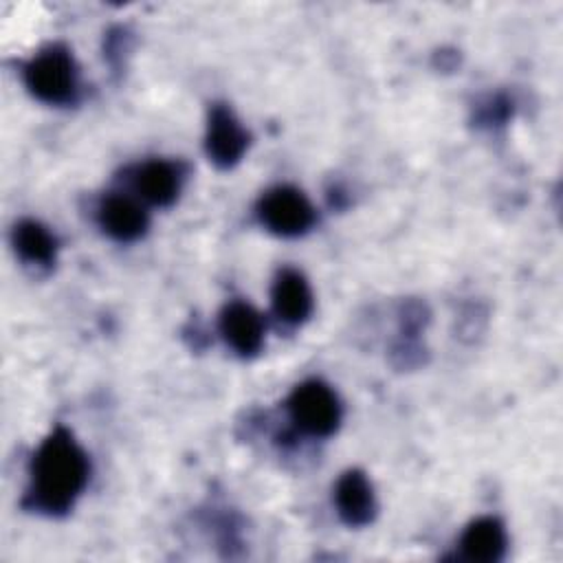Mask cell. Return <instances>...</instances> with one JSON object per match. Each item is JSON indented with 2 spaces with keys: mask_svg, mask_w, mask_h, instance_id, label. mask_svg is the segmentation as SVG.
<instances>
[{
  "mask_svg": "<svg viewBox=\"0 0 563 563\" xmlns=\"http://www.w3.org/2000/svg\"><path fill=\"white\" fill-rule=\"evenodd\" d=\"M88 477L90 462L86 451L68 429L55 427L33 455L26 501L46 515H62L73 508Z\"/></svg>",
  "mask_w": 563,
  "mask_h": 563,
  "instance_id": "cell-1",
  "label": "cell"
},
{
  "mask_svg": "<svg viewBox=\"0 0 563 563\" xmlns=\"http://www.w3.org/2000/svg\"><path fill=\"white\" fill-rule=\"evenodd\" d=\"M24 84L44 103H70L79 88V73L70 51L62 44H51L35 53L24 66Z\"/></svg>",
  "mask_w": 563,
  "mask_h": 563,
  "instance_id": "cell-2",
  "label": "cell"
},
{
  "mask_svg": "<svg viewBox=\"0 0 563 563\" xmlns=\"http://www.w3.org/2000/svg\"><path fill=\"white\" fill-rule=\"evenodd\" d=\"M290 420L312 438H328L339 429L341 402L336 394L321 380L297 385L288 398Z\"/></svg>",
  "mask_w": 563,
  "mask_h": 563,
  "instance_id": "cell-3",
  "label": "cell"
},
{
  "mask_svg": "<svg viewBox=\"0 0 563 563\" xmlns=\"http://www.w3.org/2000/svg\"><path fill=\"white\" fill-rule=\"evenodd\" d=\"M262 224L284 238L303 235L314 224V209L310 200L290 185L268 189L257 202Z\"/></svg>",
  "mask_w": 563,
  "mask_h": 563,
  "instance_id": "cell-4",
  "label": "cell"
},
{
  "mask_svg": "<svg viewBox=\"0 0 563 563\" xmlns=\"http://www.w3.org/2000/svg\"><path fill=\"white\" fill-rule=\"evenodd\" d=\"M249 147V132L235 119L233 110L224 103H216L209 110L205 150L213 165L220 169H229L244 156Z\"/></svg>",
  "mask_w": 563,
  "mask_h": 563,
  "instance_id": "cell-5",
  "label": "cell"
},
{
  "mask_svg": "<svg viewBox=\"0 0 563 563\" xmlns=\"http://www.w3.org/2000/svg\"><path fill=\"white\" fill-rule=\"evenodd\" d=\"M220 334L240 356H255L264 343V321L253 306L231 301L220 312Z\"/></svg>",
  "mask_w": 563,
  "mask_h": 563,
  "instance_id": "cell-6",
  "label": "cell"
},
{
  "mask_svg": "<svg viewBox=\"0 0 563 563\" xmlns=\"http://www.w3.org/2000/svg\"><path fill=\"white\" fill-rule=\"evenodd\" d=\"M334 506L343 523L367 526L376 515V497L367 475L358 468L345 471L334 486Z\"/></svg>",
  "mask_w": 563,
  "mask_h": 563,
  "instance_id": "cell-7",
  "label": "cell"
},
{
  "mask_svg": "<svg viewBox=\"0 0 563 563\" xmlns=\"http://www.w3.org/2000/svg\"><path fill=\"white\" fill-rule=\"evenodd\" d=\"M99 224L117 242L139 240L150 224L147 211L143 205L130 196L112 194L99 205Z\"/></svg>",
  "mask_w": 563,
  "mask_h": 563,
  "instance_id": "cell-8",
  "label": "cell"
},
{
  "mask_svg": "<svg viewBox=\"0 0 563 563\" xmlns=\"http://www.w3.org/2000/svg\"><path fill=\"white\" fill-rule=\"evenodd\" d=\"M180 185H183L180 167L172 161H161V158L143 163L134 176V187L139 196L145 202L156 207L172 205L180 194Z\"/></svg>",
  "mask_w": 563,
  "mask_h": 563,
  "instance_id": "cell-9",
  "label": "cell"
},
{
  "mask_svg": "<svg viewBox=\"0 0 563 563\" xmlns=\"http://www.w3.org/2000/svg\"><path fill=\"white\" fill-rule=\"evenodd\" d=\"M273 308L279 319L288 323H301L312 312V292L306 277L295 268L277 273L271 290Z\"/></svg>",
  "mask_w": 563,
  "mask_h": 563,
  "instance_id": "cell-10",
  "label": "cell"
},
{
  "mask_svg": "<svg viewBox=\"0 0 563 563\" xmlns=\"http://www.w3.org/2000/svg\"><path fill=\"white\" fill-rule=\"evenodd\" d=\"M508 545L506 528L495 517H479L464 530L460 539V550L466 561L475 563H497Z\"/></svg>",
  "mask_w": 563,
  "mask_h": 563,
  "instance_id": "cell-11",
  "label": "cell"
},
{
  "mask_svg": "<svg viewBox=\"0 0 563 563\" xmlns=\"http://www.w3.org/2000/svg\"><path fill=\"white\" fill-rule=\"evenodd\" d=\"M13 249L15 253L29 262V264H40V266H48L51 262H55V253H57V240L55 235L37 220H22L13 227V235H11Z\"/></svg>",
  "mask_w": 563,
  "mask_h": 563,
  "instance_id": "cell-12",
  "label": "cell"
}]
</instances>
